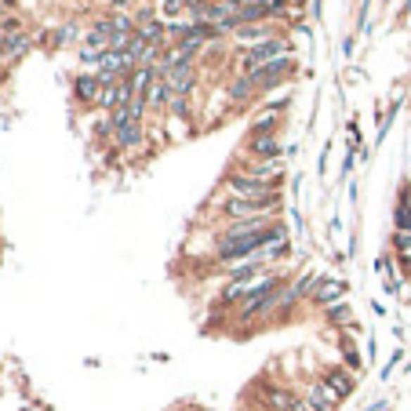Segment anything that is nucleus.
<instances>
[{
  "label": "nucleus",
  "mask_w": 411,
  "mask_h": 411,
  "mask_svg": "<svg viewBox=\"0 0 411 411\" xmlns=\"http://www.w3.org/2000/svg\"><path fill=\"white\" fill-rule=\"evenodd\" d=\"M226 193L229 197H241V201H280V186L273 182H263V179H255L248 175V171L236 167L233 175H226Z\"/></svg>",
  "instance_id": "obj_1"
},
{
  "label": "nucleus",
  "mask_w": 411,
  "mask_h": 411,
  "mask_svg": "<svg viewBox=\"0 0 411 411\" xmlns=\"http://www.w3.org/2000/svg\"><path fill=\"white\" fill-rule=\"evenodd\" d=\"M229 222H244V219H273L280 211V201H241V197H226L219 208Z\"/></svg>",
  "instance_id": "obj_2"
},
{
  "label": "nucleus",
  "mask_w": 411,
  "mask_h": 411,
  "mask_svg": "<svg viewBox=\"0 0 411 411\" xmlns=\"http://www.w3.org/2000/svg\"><path fill=\"white\" fill-rule=\"evenodd\" d=\"M288 55V40L284 37H270L263 40V44H255V48H244L241 55V73H255L258 66H266V62H277V58H284Z\"/></svg>",
  "instance_id": "obj_3"
},
{
  "label": "nucleus",
  "mask_w": 411,
  "mask_h": 411,
  "mask_svg": "<svg viewBox=\"0 0 411 411\" xmlns=\"http://www.w3.org/2000/svg\"><path fill=\"white\" fill-rule=\"evenodd\" d=\"M291 70H295V62L284 55V58H277V62H266V66H258V70L248 73V77L258 84V91H270V88H277V84H284V80L291 77Z\"/></svg>",
  "instance_id": "obj_4"
},
{
  "label": "nucleus",
  "mask_w": 411,
  "mask_h": 411,
  "mask_svg": "<svg viewBox=\"0 0 411 411\" xmlns=\"http://www.w3.org/2000/svg\"><path fill=\"white\" fill-rule=\"evenodd\" d=\"M127 102H132V84L127 80H106V88H102L95 106H102L106 113H113V110H124Z\"/></svg>",
  "instance_id": "obj_5"
},
{
  "label": "nucleus",
  "mask_w": 411,
  "mask_h": 411,
  "mask_svg": "<svg viewBox=\"0 0 411 411\" xmlns=\"http://www.w3.org/2000/svg\"><path fill=\"white\" fill-rule=\"evenodd\" d=\"M248 157H251V160H277V157H280V142H277V135L251 132V139H248Z\"/></svg>",
  "instance_id": "obj_6"
},
{
  "label": "nucleus",
  "mask_w": 411,
  "mask_h": 411,
  "mask_svg": "<svg viewBox=\"0 0 411 411\" xmlns=\"http://www.w3.org/2000/svg\"><path fill=\"white\" fill-rule=\"evenodd\" d=\"M258 397H263V407H270V411H291L295 400H298L291 389H284V386H263V389H258Z\"/></svg>",
  "instance_id": "obj_7"
},
{
  "label": "nucleus",
  "mask_w": 411,
  "mask_h": 411,
  "mask_svg": "<svg viewBox=\"0 0 411 411\" xmlns=\"http://www.w3.org/2000/svg\"><path fill=\"white\" fill-rule=\"evenodd\" d=\"M171 91H175L179 99H186L189 91H193V66H175V70H164V77H160Z\"/></svg>",
  "instance_id": "obj_8"
},
{
  "label": "nucleus",
  "mask_w": 411,
  "mask_h": 411,
  "mask_svg": "<svg viewBox=\"0 0 411 411\" xmlns=\"http://www.w3.org/2000/svg\"><path fill=\"white\" fill-rule=\"evenodd\" d=\"M306 400H310V404H313L317 411H331L335 404H342V397H339V393H335V389H331L328 382H324V379L310 386V393H306Z\"/></svg>",
  "instance_id": "obj_9"
},
{
  "label": "nucleus",
  "mask_w": 411,
  "mask_h": 411,
  "mask_svg": "<svg viewBox=\"0 0 411 411\" xmlns=\"http://www.w3.org/2000/svg\"><path fill=\"white\" fill-rule=\"evenodd\" d=\"M324 382H328L342 400L350 397V393H353V386H357V379H353L350 367H331V372H324Z\"/></svg>",
  "instance_id": "obj_10"
},
{
  "label": "nucleus",
  "mask_w": 411,
  "mask_h": 411,
  "mask_svg": "<svg viewBox=\"0 0 411 411\" xmlns=\"http://www.w3.org/2000/svg\"><path fill=\"white\" fill-rule=\"evenodd\" d=\"M342 280H317V288H313V302L317 306H335V302H342Z\"/></svg>",
  "instance_id": "obj_11"
},
{
  "label": "nucleus",
  "mask_w": 411,
  "mask_h": 411,
  "mask_svg": "<svg viewBox=\"0 0 411 411\" xmlns=\"http://www.w3.org/2000/svg\"><path fill=\"white\" fill-rule=\"evenodd\" d=\"M142 139H146V132H142V124H139V120H135V124H124L120 132H113L117 149H139Z\"/></svg>",
  "instance_id": "obj_12"
},
{
  "label": "nucleus",
  "mask_w": 411,
  "mask_h": 411,
  "mask_svg": "<svg viewBox=\"0 0 411 411\" xmlns=\"http://www.w3.org/2000/svg\"><path fill=\"white\" fill-rule=\"evenodd\" d=\"M233 37H236V40H244L248 48H255V44H263V40H270L273 33H270L263 23H251V26H236V30H233Z\"/></svg>",
  "instance_id": "obj_13"
},
{
  "label": "nucleus",
  "mask_w": 411,
  "mask_h": 411,
  "mask_svg": "<svg viewBox=\"0 0 411 411\" xmlns=\"http://www.w3.org/2000/svg\"><path fill=\"white\" fill-rule=\"evenodd\" d=\"M26 51H30V37H23V33H8L0 40V55L4 58H23Z\"/></svg>",
  "instance_id": "obj_14"
},
{
  "label": "nucleus",
  "mask_w": 411,
  "mask_h": 411,
  "mask_svg": "<svg viewBox=\"0 0 411 411\" xmlns=\"http://www.w3.org/2000/svg\"><path fill=\"white\" fill-rule=\"evenodd\" d=\"M226 91H229L233 102H244V99H251V95L258 91V84H255L248 73H241V77H233V80H229V88H226Z\"/></svg>",
  "instance_id": "obj_15"
},
{
  "label": "nucleus",
  "mask_w": 411,
  "mask_h": 411,
  "mask_svg": "<svg viewBox=\"0 0 411 411\" xmlns=\"http://www.w3.org/2000/svg\"><path fill=\"white\" fill-rule=\"evenodd\" d=\"M102 88H106V80H102V77H80V80H77V99H84V102H99Z\"/></svg>",
  "instance_id": "obj_16"
},
{
  "label": "nucleus",
  "mask_w": 411,
  "mask_h": 411,
  "mask_svg": "<svg viewBox=\"0 0 411 411\" xmlns=\"http://www.w3.org/2000/svg\"><path fill=\"white\" fill-rule=\"evenodd\" d=\"M171 99H175V91H171L164 80H157V84H153V91H149V106H153V110H167Z\"/></svg>",
  "instance_id": "obj_17"
},
{
  "label": "nucleus",
  "mask_w": 411,
  "mask_h": 411,
  "mask_svg": "<svg viewBox=\"0 0 411 411\" xmlns=\"http://www.w3.org/2000/svg\"><path fill=\"white\" fill-rule=\"evenodd\" d=\"M324 313H328V320H331V324H339V328H342V324H353V310H350V302H335V306H328Z\"/></svg>",
  "instance_id": "obj_18"
},
{
  "label": "nucleus",
  "mask_w": 411,
  "mask_h": 411,
  "mask_svg": "<svg viewBox=\"0 0 411 411\" xmlns=\"http://www.w3.org/2000/svg\"><path fill=\"white\" fill-rule=\"evenodd\" d=\"M393 244H397V255H400V263L404 258H411V233H393Z\"/></svg>",
  "instance_id": "obj_19"
},
{
  "label": "nucleus",
  "mask_w": 411,
  "mask_h": 411,
  "mask_svg": "<svg viewBox=\"0 0 411 411\" xmlns=\"http://www.w3.org/2000/svg\"><path fill=\"white\" fill-rule=\"evenodd\" d=\"M397 229L400 233H411V204H397Z\"/></svg>",
  "instance_id": "obj_20"
},
{
  "label": "nucleus",
  "mask_w": 411,
  "mask_h": 411,
  "mask_svg": "<svg viewBox=\"0 0 411 411\" xmlns=\"http://www.w3.org/2000/svg\"><path fill=\"white\" fill-rule=\"evenodd\" d=\"M167 113H171V117H179V120H189V102L175 95V99H171V106H167Z\"/></svg>",
  "instance_id": "obj_21"
},
{
  "label": "nucleus",
  "mask_w": 411,
  "mask_h": 411,
  "mask_svg": "<svg viewBox=\"0 0 411 411\" xmlns=\"http://www.w3.org/2000/svg\"><path fill=\"white\" fill-rule=\"evenodd\" d=\"M291 411H317V407H313L310 400H295V407H291Z\"/></svg>",
  "instance_id": "obj_22"
},
{
  "label": "nucleus",
  "mask_w": 411,
  "mask_h": 411,
  "mask_svg": "<svg viewBox=\"0 0 411 411\" xmlns=\"http://www.w3.org/2000/svg\"><path fill=\"white\" fill-rule=\"evenodd\" d=\"M404 273L411 277V258H404Z\"/></svg>",
  "instance_id": "obj_23"
}]
</instances>
